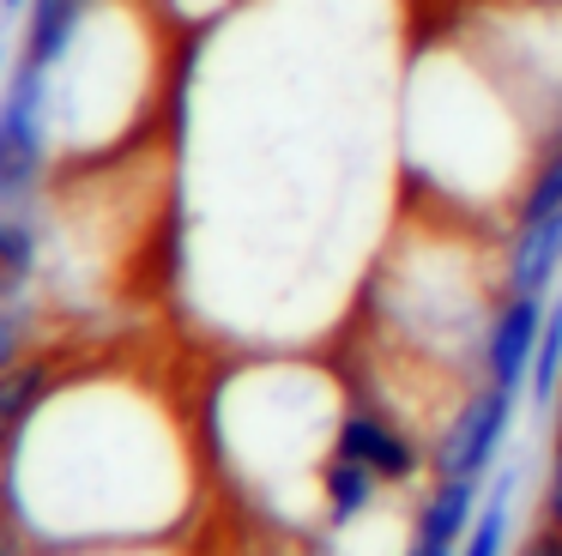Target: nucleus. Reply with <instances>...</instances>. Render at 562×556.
<instances>
[{
  "instance_id": "obj_8",
  "label": "nucleus",
  "mask_w": 562,
  "mask_h": 556,
  "mask_svg": "<svg viewBox=\"0 0 562 556\" xmlns=\"http://www.w3.org/2000/svg\"><path fill=\"white\" fill-rule=\"evenodd\" d=\"M31 273H37V224L0 205V297L19 302L31 290Z\"/></svg>"
},
{
  "instance_id": "obj_20",
  "label": "nucleus",
  "mask_w": 562,
  "mask_h": 556,
  "mask_svg": "<svg viewBox=\"0 0 562 556\" xmlns=\"http://www.w3.org/2000/svg\"><path fill=\"white\" fill-rule=\"evenodd\" d=\"M74 7H91V0H74Z\"/></svg>"
},
{
  "instance_id": "obj_10",
  "label": "nucleus",
  "mask_w": 562,
  "mask_h": 556,
  "mask_svg": "<svg viewBox=\"0 0 562 556\" xmlns=\"http://www.w3.org/2000/svg\"><path fill=\"white\" fill-rule=\"evenodd\" d=\"M526 387H532L538 405L562 393V302L544 314V333H538V351H532V369H526Z\"/></svg>"
},
{
  "instance_id": "obj_1",
  "label": "nucleus",
  "mask_w": 562,
  "mask_h": 556,
  "mask_svg": "<svg viewBox=\"0 0 562 556\" xmlns=\"http://www.w3.org/2000/svg\"><path fill=\"white\" fill-rule=\"evenodd\" d=\"M49 73L19 60L7 91H0V205L7 212H25L49 181Z\"/></svg>"
},
{
  "instance_id": "obj_14",
  "label": "nucleus",
  "mask_w": 562,
  "mask_h": 556,
  "mask_svg": "<svg viewBox=\"0 0 562 556\" xmlns=\"http://www.w3.org/2000/svg\"><path fill=\"white\" fill-rule=\"evenodd\" d=\"M544 514H550V526L562 532V447H557V471H550V496H544Z\"/></svg>"
},
{
  "instance_id": "obj_7",
  "label": "nucleus",
  "mask_w": 562,
  "mask_h": 556,
  "mask_svg": "<svg viewBox=\"0 0 562 556\" xmlns=\"http://www.w3.org/2000/svg\"><path fill=\"white\" fill-rule=\"evenodd\" d=\"M472 502H477V478H441L436 496L424 502V514H417V532L412 544H429V551H448L472 532Z\"/></svg>"
},
{
  "instance_id": "obj_15",
  "label": "nucleus",
  "mask_w": 562,
  "mask_h": 556,
  "mask_svg": "<svg viewBox=\"0 0 562 556\" xmlns=\"http://www.w3.org/2000/svg\"><path fill=\"white\" fill-rule=\"evenodd\" d=\"M520 556H562V532H538V538L526 544Z\"/></svg>"
},
{
  "instance_id": "obj_9",
  "label": "nucleus",
  "mask_w": 562,
  "mask_h": 556,
  "mask_svg": "<svg viewBox=\"0 0 562 556\" xmlns=\"http://www.w3.org/2000/svg\"><path fill=\"white\" fill-rule=\"evenodd\" d=\"M375 466H363V459H351V454H333V466L321 471V496H327V514L339 520H357L369 502H375Z\"/></svg>"
},
{
  "instance_id": "obj_2",
  "label": "nucleus",
  "mask_w": 562,
  "mask_h": 556,
  "mask_svg": "<svg viewBox=\"0 0 562 556\" xmlns=\"http://www.w3.org/2000/svg\"><path fill=\"white\" fill-rule=\"evenodd\" d=\"M508 423H514V387H496V381H490L484 393H477L472 405H465L460 418L441 430V442H436V471H441V478H477V471L496 459Z\"/></svg>"
},
{
  "instance_id": "obj_4",
  "label": "nucleus",
  "mask_w": 562,
  "mask_h": 556,
  "mask_svg": "<svg viewBox=\"0 0 562 556\" xmlns=\"http://www.w3.org/2000/svg\"><path fill=\"white\" fill-rule=\"evenodd\" d=\"M339 454H351V459H363V466H375V478H387V483L417 478V447L405 442L393 423L369 418V411H351V418L339 423Z\"/></svg>"
},
{
  "instance_id": "obj_5",
  "label": "nucleus",
  "mask_w": 562,
  "mask_h": 556,
  "mask_svg": "<svg viewBox=\"0 0 562 556\" xmlns=\"http://www.w3.org/2000/svg\"><path fill=\"white\" fill-rule=\"evenodd\" d=\"M557 273H562V212L557 218H520L514 248H508V290L544 297Z\"/></svg>"
},
{
  "instance_id": "obj_19",
  "label": "nucleus",
  "mask_w": 562,
  "mask_h": 556,
  "mask_svg": "<svg viewBox=\"0 0 562 556\" xmlns=\"http://www.w3.org/2000/svg\"><path fill=\"white\" fill-rule=\"evenodd\" d=\"M0 556H13V544H7V538H0Z\"/></svg>"
},
{
  "instance_id": "obj_21",
  "label": "nucleus",
  "mask_w": 562,
  "mask_h": 556,
  "mask_svg": "<svg viewBox=\"0 0 562 556\" xmlns=\"http://www.w3.org/2000/svg\"><path fill=\"white\" fill-rule=\"evenodd\" d=\"M0 67H7V55H0Z\"/></svg>"
},
{
  "instance_id": "obj_18",
  "label": "nucleus",
  "mask_w": 562,
  "mask_h": 556,
  "mask_svg": "<svg viewBox=\"0 0 562 556\" xmlns=\"http://www.w3.org/2000/svg\"><path fill=\"white\" fill-rule=\"evenodd\" d=\"M557 447H562V393H557Z\"/></svg>"
},
{
  "instance_id": "obj_12",
  "label": "nucleus",
  "mask_w": 562,
  "mask_h": 556,
  "mask_svg": "<svg viewBox=\"0 0 562 556\" xmlns=\"http://www.w3.org/2000/svg\"><path fill=\"white\" fill-rule=\"evenodd\" d=\"M502 544H508V483H502L496 502H490L484 514L472 520V532H465V551H460V556H502Z\"/></svg>"
},
{
  "instance_id": "obj_6",
  "label": "nucleus",
  "mask_w": 562,
  "mask_h": 556,
  "mask_svg": "<svg viewBox=\"0 0 562 556\" xmlns=\"http://www.w3.org/2000/svg\"><path fill=\"white\" fill-rule=\"evenodd\" d=\"M55 393V363L49 357H25L0 375V459L13 454V442L31 430L37 405Z\"/></svg>"
},
{
  "instance_id": "obj_3",
  "label": "nucleus",
  "mask_w": 562,
  "mask_h": 556,
  "mask_svg": "<svg viewBox=\"0 0 562 556\" xmlns=\"http://www.w3.org/2000/svg\"><path fill=\"white\" fill-rule=\"evenodd\" d=\"M538 333H544V297H526V290H508L496 326L484 338V369L496 387H514L520 393L526 369H532V351H538Z\"/></svg>"
},
{
  "instance_id": "obj_13",
  "label": "nucleus",
  "mask_w": 562,
  "mask_h": 556,
  "mask_svg": "<svg viewBox=\"0 0 562 556\" xmlns=\"http://www.w3.org/2000/svg\"><path fill=\"white\" fill-rule=\"evenodd\" d=\"M19 345H25V321H19V309L7 297H0V375L19 363Z\"/></svg>"
},
{
  "instance_id": "obj_16",
  "label": "nucleus",
  "mask_w": 562,
  "mask_h": 556,
  "mask_svg": "<svg viewBox=\"0 0 562 556\" xmlns=\"http://www.w3.org/2000/svg\"><path fill=\"white\" fill-rule=\"evenodd\" d=\"M405 556H448V551H429V544H412Z\"/></svg>"
},
{
  "instance_id": "obj_17",
  "label": "nucleus",
  "mask_w": 562,
  "mask_h": 556,
  "mask_svg": "<svg viewBox=\"0 0 562 556\" xmlns=\"http://www.w3.org/2000/svg\"><path fill=\"white\" fill-rule=\"evenodd\" d=\"M0 7H7V12H25V7H31V0H0Z\"/></svg>"
},
{
  "instance_id": "obj_11",
  "label": "nucleus",
  "mask_w": 562,
  "mask_h": 556,
  "mask_svg": "<svg viewBox=\"0 0 562 556\" xmlns=\"http://www.w3.org/2000/svg\"><path fill=\"white\" fill-rule=\"evenodd\" d=\"M557 212H562V133L550 140L544 164H538L532 188H526V200H520V218H557Z\"/></svg>"
}]
</instances>
